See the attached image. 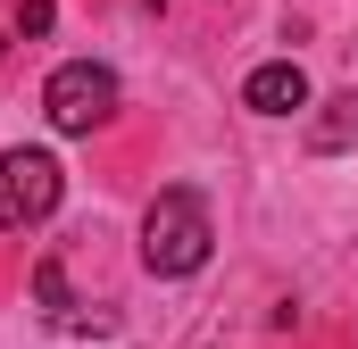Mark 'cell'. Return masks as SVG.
<instances>
[{"mask_svg":"<svg viewBox=\"0 0 358 349\" xmlns=\"http://www.w3.org/2000/svg\"><path fill=\"white\" fill-rule=\"evenodd\" d=\"M358 142V91H334L325 117H308V150H350Z\"/></svg>","mask_w":358,"mask_h":349,"instance_id":"8992f818","label":"cell"},{"mask_svg":"<svg viewBox=\"0 0 358 349\" xmlns=\"http://www.w3.org/2000/svg\"><path fill=\"white\" fill-rule=\"evenodd\" d=\"M17 34H50V0H25L17 8Z\"/></svg>","mask_w":358,"mask_h":349,"instance_id":"52a82bcc","label":"cell"},{"mask_svg":"<svg viewBox=\"0 0 358 349\" xmlns=\"http://www.w3.org/2000/svg\"><path fill=\"white\" fill-rule=\"evenodd\" d=\"M242 108H259V117H292V108H308V75H300L292 59H267V67H250Z\"/></svg>","mask_w":358,"mask_h":349,"instance_id":"277c9868","label":"cell"},{"mask_svg":"<svg viewBox=\"0 0 358 349\" xmlns=\"http://www.w3.org/2000/svg\"><path fill=\"white\" fill-rule=\"evenodd\" d=\"M34 291H42V316H50L59 333H100V325H108L100 308H84V299H67V266H59V258H42V274H34Z\"/></svg>","mask_w":358,"mask_h":349,"instance_id":"5b68a950","label":"cell"},{"mask_svg":"<svg viewBox=\"0 0 358 349\" xmlns=\"http://www.w3.org/2000/svg\"><path fill=\"white\" fill-rule=\"evenodd\" d=\"M42 108H50L59 133H100V125L117 117V75H108L100 59H67V67L42 84Z\"/></svg>","mask_w":358,"mask_h":349,"instance_id":"3957f363","label":"cell"},{"mask_svg":"<svg viewBox=\"0 0 358 349\" xmlns=\"http://www.w3.org/2000/svg\"><path fill=\"white\" fill-rule=\"evenodd\" d=\"M208 250H217L208 200H200V191H159L150 216H142V266H150V274H200Z\"/></svg>","mask_w":358,"mask_h":349,"instance_id":"6da1fadb","label":"cell"},{"mask_svg":"<svg viewBox=\"0 0 358 349\" xmlns=\"http://www.w3.org/2000/svg\"><path fill=\"white\" fill-rule=\"evenodd\" d=\"M150 8H159V0H150Z\"/></svg>","mask_w":358,"mask_h":349,"instance_id":"ba28073f","label":"cell"},{"mask_svg":"<svg viewBox=\"0 0 358 349\" xmlns=\"http://www.w3.org/2000/svg\"><path fill=\"white\" fill-rule=\"evenodd\" d=\"M67 174L50 150H0V233H34L50 208H59Z\"/></svg>","mask_w":358,"mask_h":349,"instance_id":"7a4b0ae2","label":"cell"}]
</instances>
